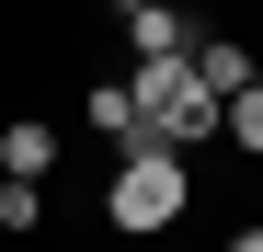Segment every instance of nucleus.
I'll use <instances>...</instances> for the list:
<instances>
[{"mask_svg": "<svg viewBox=\"0 0 263 252\" xmlns=\"http://www.w3.org/2000/svg\"><path fill=\"white\" fill-rule=\"evenodd\" d=\"M195 206V172H183V149H160V138H138L115 160V184H103V229H126V241H160L172 218Z\"/></svg>", "mask_w": 263, "mask_h": 252, "instance_id": "f257e3e1", "label": "nucleus"}, {"mask_svg": "<svg viewBox=\"0 0 263 252\" xmlns=\"http://www.w3.org/2000/svg\"><path fill=\"white\" fill-rule=\"evenodd\" d=\"M126 92H138V138H160V149L217 138V92L195 80V46H183V58H138V69H126Z\"/></svg>", "mask_w": 263, "mask_h": 252, "instance_id": "f03ea898", "label": "nucleus"}, {"mask_svg": "<svg viewBox=\"0 0 263 252\" xmlns=\"http://www.w3.org/2000/svg\"><path fill=\"white\" fill-rule=\"evenodd\" d=\"M0 172H12V184H46L58 172V126L46 115H12V126H0Z\"/></svg>", "mask_w": 263, "mask_h": 252, "instance_id": "7ed1b4c3", "label": "nucleus"}, {"mask_svg": "<svg viewBox=\"0 0 263 252\" xmlns=\"http://www.w3.org/2000/svg\"><path fill=\"white\" fill-rule=\"evenodd\" d=\"M126 34H138V58H183V46H195L183 0H138V12H126Z\"/></svg>", "mask_w": 263, "mask_h": 252, "instance_id": "20e7f679", "label": "nucleus"}, {"mask_svg": "<svg viewBox=\"0 0 263 252\" xmlns=\"http://www.w3.org/2000/svg\"><path fill=\"white\" fill-rule=\"evenodd\" d=\"M80 115H92L115 149H138V92H126V69H115V80H92V92H80Z\"/></svg>", "mask_w": 263, "mask_h": 252, "instance_id": "39448f33", "label": "nucleus"}, {"mask_svg": "<svg viewBox=\"0 0 263 252\" xmlns=\"http://www.w3.org/2000/svg\"><path fill=\"white\" fill-rule=\"evenodd\" d=\"M195 80H206L217 103H229L240 80H263V69H252V46H240V34H206V46H195Z\"/></svg>", "mask_w": 263, "mask_h": 252, "instance_id": "423d86ee", "label": "nucleus"}, {"mask_svg": "<svg viewBox=\"0 0 263 252\" xmlns=\"http://www.w3.org/2000/svg\"><path fill=\"white\" fill-rule=\"evenodd\" d=\"M217 138H229L240 160H263V80H240V92L217 103Z\"/></svg>", "mask_w": 263, "mask_h": 252, "instance_id": "0eeeda50", "label": "nucleus"}, {"mask_svg": "<svg viewBox=\"0 0 263 252\" xmlns=\"http://www.w3.org/2000/svg\"><path fill=\"white\" fill-rule=\"evenodd\" d=\"M0 229H12V241L46 229V184H12V172H0Z\"/></svg>", "mask_w": 263, "mask_h": 252, "instance_id": "6e6552de", "label": "nucleus"}, {"mask_svg": "<svg viewBox=\"0 0 263 252\" xmlns=\"http://www.w3.org/2000/svg\"><path fill=\"white\" fill-rule=\"evenodd\" d=\"M229 252H263V218H252V229H240V241H229Z\"/></svg>", "mask_w": 263, "mask_h": 252, "instance_id": "1a4fd4ad", "label": "nucleus"}]
</instances>
